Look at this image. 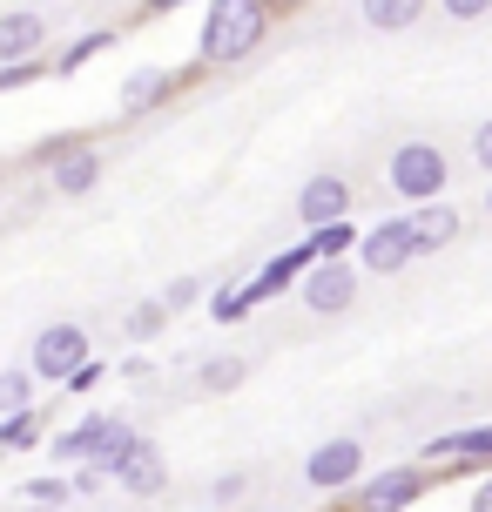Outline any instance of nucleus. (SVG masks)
<instances>
[{
    "label": "nucleus",
    "mask_w": 492,
    "mask_h": 512,
    "mask_svg": "<svg viewBox=\"0 0 492 512\" xmlns=\"http://www.w3.org/2000/svg\"><path fill=\"white\" fill-rule=\"evenodd\" d=\"M270 27H277V14L263 0H209L203 34H196V61L203 68H236L270 41Z\"/></svg>",
    "instance_id": "1"
},
{
    "label": "nucleus",
    "mask_w": 492,
    "mask_h": 512,
    "mask_svg": "<svg viewBox=\"0 0 492 512\" xmlns=\"http://www.w3.org/2000/svg\"><path fill=\"white\" fill-rule=\"evenodd\" d=\"M385 182H391V196H405L412 209H425V203H445L452 162H445L439 142H398V149L385 155Z\"/></svg>",
    "instance_id": "2"
},
{
    "label": "nucleus",
    "mask_w": 492,
    "mask_h": 512,
    "mask_svg": "<svg viewBox=\"0 0 492 512\" xmlns=\"http://www.w3.org/2000/svg\"><path fill=\"white\" fill-rule=\"evenodd\" d=\"M88 358H95V351H88V331L68 324V317H61V324H41L34 344H27V371H34V384H68Z\"/></svg>",
    "instance_id": "3"
},
{
    "label": "nucleus",
    "mask_w": 492,
    "mask_h": 512,
    "mask_svg": "<svg viewBox=\"0 0 492 512\" xmlns=\"http://www.w3.org/2000/svg\"><path fill=\"white\" fill-rule=\"evenodd\" d=\"M418 263V236H412V209L405 216H385V223H371L358 236V270L371 277H398V270H412Z\"/></svg>",
    "instance_id": "4"
},
{
    "label": "nucleus",
    "mask_w": 492,
    "mask_h": 512,
    "mask_svg": "<svg viewBox=\"0 0 492 512\" xmlns=\"http://www.w3.org/2000/svg\"><path fill=\"white\" fill-rule=\"evenodd\" d=\"M425 499V472L418 465H385V472H364L351 486V512H405Z\"/></svg>",
    "instance_id": "5"
},
{
    "label": "nucleus",
    "mask_w": 492,
    "mask_h": 512,
    "mask_svg": "<svg viewBox=\"0 0 492 512\" xmlns=\"http://www.w3.org/2000/svg\"><path fill=\"white\" fill-rule=\"evenodd\" d=\"M48 14L41 7H7L0 14V68H27V61H48Z\"/></svg>",
    "instance_id": "6"
},
{
    "label": "nucleus",
    "mask_w": 492,
    "mask_h": 512,
    "mask_svg": "<svg viewBox=\"0 0 492 512\" xmlns=\"http://www.w3.org/2000/svg\"><path fill=\"white\" fill-rule=\"evenodd\" d=\"M304 479L317 492H351L364 479V445L358 438H324L311 459H304Z\"/></svg>",
    "instance_id": "7"
},
{
    "label": "nucleus",
    "mask_w": 492,
    "mask_h": 512,
    "mask_svg": "<svg viewBox=\"0 0 492 512\" xmlns=\"http://www.w3.org/2000/svg\"><path fill=\"white\" fill-rule=\"evenodd\" d=\"M297 216H304V236L331 230V223H351V182L337 176V169L311 176L304 189H297Z\"/></svg>",
    "instance_id": "8"
},
{
    "label": "nucleus",
    "mask_w": 492,
    "mask_h": 512,
    "mask_svg": "<svg viewBox=\"0 0 492 512\" xmlns=\"http://www.w3.org/2000/svg\"><path fill=\"white\" fill-rule=\"evenodd\" d=\"M297 283H304V304L317 317H344V310L358 304V263H311Z\"/></svg>",
    "instance_id": "9"
},
{
    "label": "nucleus",
    "mask_w": 492,
    "mask_h": 512,
    "mask_svg": "<svg viewBox=\"0 0 492 512\" xmlns=\"http://www.w3.org/2000/svg\"><path fill=\"white\" fill-rule=\"evenodd\" d=\"M95 182H102V149H95V142H75V149H68V155L48 169V189L61 196V203L95 196Z\"/></svg>",
    "instance_id": "10"
},
{
    "label": "nucleus",
    "mask_w": 492,
    "mask_h": 512,
    "mask_svg": "<svg viewBox=\"0 0 492 512\" xmlns=\"http://www.w3.org/2000/svg\"><path fill=\"white\" fill-rule=\"evenodd\" d=\"M169 88H176V75L156 68V61H142V68H129V75L115 81V108L122 115H149V108L169 102Z\"/></svg>",
    "instance_id": "11"
},
{
    "label": "nucleus",
    "mask_w": 492,
    "mask_h": 512,
    "mask_svg": "<svg viewBox=\"0 0 492 512\" xmlns=\"http://www.w3.org/2000/svg\"><path fill=\"white\" fill-rule=\"evenodd\" d=\"M108 425H115V411H81L68 432H48V459L54 465H88V452L102 445Z\"/></svg>",
    "instance_id": "12"
},
{
    "label": "nucleus",
    "mask_w": 492,
    "mask_h": 512,
    "mask_svg": "<svg viewBox=\"0 0 492 512\" xmlns=\"http://www.w3.org/2000/svg\"><path fill=\"white\" fill-rule=\"evenodd\" d=\"M115 486L129 492V499H156V492L169 486V459H162V445H156V438H142V445H135L129 472H122Z\"/></svg>",
    "instance_id": "13"
},
{
    "label": "nucleus",
    "mask_w": 492,
    "mask_h": 512,
    "mask_svg": "<svg viewBox=\"0 0 492 512\" xmlns=\"http://www.w3.org/2000/svg\"><path fill=\"white\" fill-rule=\"evenodd\" d=\"M135 445H142V432H135L129 418H115L102 432V445L88 452V472H102V479H122L129 472V459H135Z\"/></svg>",
    "instance_id": "14"
},
{
    "label": "nucleus",
    "mask_w": 492,
    "mask_h": 512,
    "mask_svg": "<svg viewBox=\"0 0 492 512\" xmlns=\"http://www.w3.org/2000/svg\"><path fill=\"white\" fill-rule=\"evenodd\" d=\"M412 236H418V256H439L459 243V209L452 203H425L412 209Z\"/></svg>",
    "instance_id": "15"
},
{
    "label": "nucleus",
    "mask_w": 492,
    "mask_h": 512,
    "mask_svg": "<svg viewBox=\"0 0 492 512\" xmlns=\"http://www.w3.org/2000/svg\"><path fill=\"white\" fill-rule=\"evenodd\" d=\"M425 7H432V0H358V14H364L371 34H405V27L425 21Z\"/></svg>",
    "instance_id": "16"
},
{
    "label": "nucleus",
    "mask_w": 492,
    "mask_h": 512,
    "mask_svg": "<svg viewBox=\"0 0 492 512\" xmlns=\"http://www.w3.org/2000/svg\"><path fill=\"white\" fill-rule=\"evenodd\" d=\"M115 41H122V34H115V27H88V34H75V41H68V48L54 54L48 68H54V75H81V68H88V61H95V54H108V48H115Z\"/></svg>",
    "instance_id": "17"
},
{
    "label": "nucleus",
    "mask_w": 492,
    "mask_h": 512,
    "mask_svg": "<svg viewBox=\"0 0 492 512\" xmlns=\"http://www.w3.org/2000/svg\"><path fill=\"white\" fill-rule=\"evenodd\" d=\"M425 459H492V425H466V432H445L425 445Z\"/></svg>",
    "instance_id": "18"
},
{
    "label": "nucleus",
    "mask_w": 492,
    "mask_h": 512,
    "mask_svg": "<svg viewBox=\"0 0 492 512\" xmlns=\"http://www.w3.org/2000/svg\"><path fill=\"white\" fill-rule=\"evenodd\" d=\"M290 283H297V263H290V256H270L257 277H250V283H236V290H243V304L257 310V304H270V297H284Z\"/></svg>",
    "instance_id": "19"
},
{
    "label": "nucleus",
    "mask_w": 492,
    "mask_h": 512,
    "mask_svg": "<svg viewBox=\"0 0 492 512\" xmlns=\"http://www.w3.org/2000/svg\"><path fill=\"white\" fill-rule=\"evenodd\" d=\"M34 445H48V411H14V418H0V452H34Z\"/></svg>",
    "instance_id": "20"
},
{
    "label": "nucleus",
    "mask_w": 492,
    "mask_h": 512,
    "mask_svg": "<svg viewBox=\"0 0 492 512\" xmlns=\"http://www.w3.org/2000/svg\"><path fill=\"white\" fill-rule=\"evenodd\" d=\"M304 250H311V263H351V250H358V230H351V223L311 230V236H304Z\"/></svg>",
    "instance_id": "21"
},
{
    "label": "nucleus",
    "mask_w": 492,
    "mask_h": 512,
    "mask_svg": "<svg viewBox=\"0 0 492 512\" xmlns=\"http://www.w3.org/2000/svg\"><path fill=\"white\" fill-rule=\"evenodd\" d=\"M14 411H34V371L27 364L0 371V418H14Z\"/></svg>",
    "instance_id": "22"
},
{
    "label": "nucleus",
    "mask_w": 492,
    "mask_h": 512,
    "mask_svg": "<svg viewBox=\"0 0 492 512\" xmlns=\"http://www.w3.org/2000/svg\"><path fill=\"white\" fill-rule=\"evenodd\" d=\"M162 324H169V304H162V297H142V304H135L129 317H122V331H129L135 344H149V337H162Z\"/></svg>",
    "instance_id": "23"
},
{
    "label": "nucleus",
    "mask_w": 492,
    "mask_h": 512,
    "mask_svg": "<svg viewBox=\"0 0 492 512\" xmlns=\"http://www.w3.org/2000/svg\"><path fill=\"white\" fill-rule=\"evenodd\" d=\"M243 378H250V358H230V351H223V358H209L203 371H196V384H203V391H236Z\"/></svg>",
    "instance_id": "24"
},
{
    "label": "nucleus",
    "mask_w": 492,
    "mask_h": 512,
    "mask_svg": "<svg viewBox=\"0 0 492 512\" xmlns=\"http://www.w3.org/2000/svg\"><path fill=\"white\" fill-rule=\"evenodd\" d=\"M21 499H27V506H61V512H68V506H75V486H68L61 472H41V479H27V486H21Z\"/></svg>",
    "instance_id": "25"
},
{
    "label": "nucleus",
    "mask_w": 492,
    "mask_h": 512,
    "mask_svg": "<svg viewBox=\"0 0 492 512\" xmlns=\"http://www.w3.org/2000/svg\"><path fill=\"white\" fill-rule=\"evenodd\" d=\"M203 310L216 317V324H243V317H250V304H243V290H236V283H216Z\"/></svg>",
    "instance_id": "26"
},
{
    "label": "nucleus",
    "mask_w": 492,
    "mask_h": 512,
    "mask_svg": "<svg viewBox=\"0 0 492 512\" xmlns=\"http://www.w3.org/2000/svg\"><path fill=\"white\" fill-rule=\"evenodd\" d=\"M243 492H250V472H216V479H209V499H216V506H236Z\"/></svg>",
    "instance_id": "27"
},
{
    "label": "nucleus",
    "mask_w": 492,
    "mask_h": 512,
    "mask_svg": "<svg viewBox=\"0 0 492 512\" xmlns=\"http://www.w3.org/2000/svg\"><path fill=\"white\" fill-rule=\"evenodd\" d=\"M196 297H203V277H169V290H162V304H169V317H176V310H189Z\"/></svg>",
    "instance_id": "28"
},
{
    "label": "nucleus",
    "mask_w": 492,
    "mask_h": 512,
    "mask_svg": "<svg viewBox=\"0 0 492 512\" xmlns=\"http://www.w3.org/2000/svg\"><path fill=\"white\" fill-rule=\"evenodd\" d=\"M439 14H445V21H486L492 0H439Z\"/></svg>",
    "instance_id": "29"
},
{
    "label": "nucleus",
    "mask_w": 492,
    "mask_h": 512,
    "mask_svg": "<svg viewBox=\"0 0 492 512\" xmlns=\"http://www.w3.org/2000/svg\"><path fill=\"white\" fill-rule=\"evenodd\" d=\"M48 75V61H27V68H0V95H14V88H27V81Z\"/></svg>",
    "instance_id": "30"
},
{
    "label": "nucleus",
    "mask_w": 492,
    "mask_h": 512,
    "mask_svg": "<svg viewBox=\"0 0 492 512\" xmlns=\"http://www.w3.org/2000/svg\"><path fill=\"white\" fill-rule=\"evenodd\" d=\"M102 378H108V364H102V358H88V364L75 371V378H68V391H75V398H88V391H95Z\"/></svg>",
    "instance_id": "31"
},
{
    "label": "nucleus",
    "mask_w": 492,
    "mask_h": 512,
    "mask_svg": "<svg viewBox=\"0 0 492 512\" xmlns=\"http://www.w3.org/2000/svg\"><path fill=\"white\" fill-rule=\"evenodd\" d=\"M472 162H479V169L492 176V115H486L479 128H472Z\"/></svg>",
    "instance_id": "32"
},
{
    "label": "nucleus",
    "mask_w": 492,
    "mask_h": 512,
    "mask_svg": "<svg viewBox=\"0 0 492 512\" xmlns=\"http://www.w3.org/2000/svg\"><path fill=\"white\" fill-rule=\"evenodd\" d=\"M115 371H122L129 384H149V378H156V358H122Z\"/></svg>",
    "instance_id": "33"
},
{
    "label": "nucleus",
    "mask_w": 492,
    "mask_h": 512,
    "mask_svg": "<svg viewBox=\"0 0 492 512\" xmlns=\"http://www.w3.org/2000/svg\"><path fill=\"white\" fill-rule=\"evenodd\" d=\"M68 486H75V499H95V492H102L108 479H102V472H88V465H81V472H75V479H68Z\"/></svg>",
    "instance_id": "34"
},
{
    "label": "nucleus",
    "mask_w": 492,
    "mask_h": 512,
    "mask_svg": "<svg viewBox=\"0 0 492 512\" xmlns=\"http://www.w3.org/2000/svg\"><path fill=\"white\" fill-rule=\"evenodd\" d=\"M466 512H492V472L479 479V486H472V506H466Z\"/></svg>",
    "instance_id": "35"
},
{
    "label": "nucleus",
    "mask_w": 492,
    "mask_h": 512,
    "mask_svg": "<svg viewBox=\"0 0 492 512\" xmlns=\"http://www.w3.org/2000/svg\"><path fill=\"white\" fill-rule=\"evenodd\" d=\"M176 7H189V0H142V14H176Z\"/></svg>",
    "instance_id": "36"
},
{
    "label": "nucleus",
    "mask_w": 492,
    "mask_h": 512,
    "mask_svg": "<svg viewBox=\"0 0 492 512\" xmlns=\"http://www.w3.org/2000/svg\"><path fill=\"white\" fill-rule=\"evenodd\" d=\"M270 14H297V7H311V0H263Z\"/></svg>",
    "instance_id": "37"
},
{
    "label": "nucleus",
    "mask_w": 492,
    "mask_h": 512,
    "mask_svg": "<svg viewBox=\"0 0 492 512\" xmlns=\"http://www.w3.org/2000/svg\"><path fill=\"white\" fill-rule=\"evenodd\" d=\"M21 512H61V506H21Z\"/></svg>",
    "instance_id": "38"
},
{
    "label": "nucleus",
    "mask_w": 492,
    "mask_h": 512,
    "mask_svg": "<svg viewBox=\"0 0 492 512\" xmlns=\"http://www.w3.org/2000/svg\"><path fill=\"white\" fill-rule=\"evenodd\" d=\"M486 216H492V189H486Z\"/></svg>",
    "instance_id": "39"
}]
</instances>
